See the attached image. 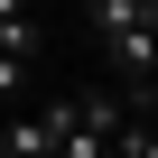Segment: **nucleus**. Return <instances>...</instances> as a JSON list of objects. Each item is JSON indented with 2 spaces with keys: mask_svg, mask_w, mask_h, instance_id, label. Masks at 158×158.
<instances>
[{
  "mask_svg": "<svg viewBox=\"0 0 158 158\" xmlns=\"http://www.w3.org/2000/svg\"><path fill=\"white\" fill-rule=\"evenodd\" d=\"M84 28L112 65V93L130 112L158 102V0H84Z\"/></svg>",
  "mask_w": 158,
  "mask_h": 158,
  "instance_id": "obj_1",
  "label": "nucleus"
},
{
  "mask_svg": "<svg viewBox=\"0 0 158 158\" xmlns=\"http://www.w3.org/2000/svg\"><path fill=\"white\" fill-rule=\"evenodd\" d=\"M28 93V56H0V102H19Z\"/></svg>",
  "mask_w": 158,
  "mask_h": 158,
  "instance_id": "obj_4",
  "label": "nucleus"
},
{
  "mask_svg": "<svg viewBox=\"0 0 158 158\" xmlns=\"http://www.w3.org/2000/svg\"><path fill=\"white\" fill-rule=\"evenodd\" d=\"M112 158H158V121H130V130L112 139Z\"/></svg>",
  "mask_w": 158,
  "mask_h": 158,
  "instance_id": "obj_3",
  "label": "nucleus"
},
{
  "mask_svg": "<svg viewBox=\"0 0 158 158\" xmlns=\"http://www.w3.org/2000/svg\"><path fill=\"white\" fill-rule=\"evenodd\" d=\"M0 56H37V19L19 0H0Z\"/></svg>",
  "mask_w": 158,
  "mask_h": 158,
  "instance_id": "obj_2",
  "label": "nucleus"
}]
</instances>
